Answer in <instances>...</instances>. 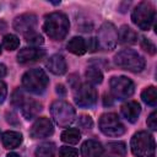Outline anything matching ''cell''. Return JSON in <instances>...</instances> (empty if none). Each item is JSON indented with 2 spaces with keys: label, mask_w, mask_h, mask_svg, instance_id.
<instances>
[{
  "label": "cell",
  "mask_w": 157,
  "mask_h": 157,
  "mask_svg": "<svg viewBox=\"0 0 157 157\" xmlns=\"http://www.w3.org/2000/svg\"><path fill=\"white\" fill-rule=\"evenodd\" d=\"M25 38H26V42H27V43H29V44H32V45H34V47H38V45L43 44V42H44L42 34H39V33L36 32V31H34V32H31V33H28V34H26Z\"/></svg>",
  "instance_id": "83f0119b"
},
{
  "label": "cell",
  "mask_w": 157,
  "mask_h": 157,
  "mask_svg": "<svg viewBox=\"0 0 157 157\" xmlns=\"http://www.w3.org/2000/svg\"><path fill=\"white\" fill-rule=\"evenodd\" d=\"M74 99H75V103L81 108H92L97 103L98 94L96 88L91 83L85 82L75 86Z\"/></svg>",
  "instance_id": "52a82bcc"
},
{
  "label": "cell",
  "mask_w": 157,
  "mask_h": 157,
  "mask_svg": "<svg viewBox=\"0 0 157 157\" xmlns=\"http://www.w3.org/2000/svg\"><path fill=\"white\" fill-rule=\"evenodd\" d=\"M6 96H7V87H6V83L0 80V103H2V102L5 101Z\"/></svg>",
  "instance_id": "836d02e7"
},
{
  "label": "cell",
  "mask_w": 157,
  "mask_h": 157,
  "mask_svg": "<svg viewBox=\"0 0 157 157\" xmlns=\"http://www.w3.org/2000/svg\"><path fill=\"white\" fill-rule=\"evenodd\" d=\"M110 92L117 99H126L135 92L134 82L126 76H113L109 81Z\"/></svg>",
  "instance_id": "9c48e42d"
},
{
  "label": "cell",
  "mask_w": 157,
  "mask_h": 157,
  "mask_svg": "<svg viewBox=\"0 0 157 157\" xmlns=\"http://www.w3.org/2000/svg\"><path fill=\"white\" fill-rule=\"evenodd\" d=\"M44 56H45V50L38 47L22 48L17 54V61L20 64H29V63L39 61Z\"/></svg>",
  "instance_id": "4fadbf2b"
},
{
  "label": "cell",
  "mask_w": 157,
  "mask_h": 157,
  "mask_svg": "<svg viewBox=\"0 0 157 157\" xmlns=\"http://www.w3.org/2000/svg\"><path fill=\"white\" fill-rule=\"evenodd\" d=\"M85 76H86V78H87V82L91 83L92 86H93V85H99V83H102V81H103V74H102L101 69L97 67V66H90V67L86 70Z\"/></svg>",
  "instance_id": "603a6c76"
},
{
  "label": "cell",
  "mask_w": 157,
  "mask_h": 157,
  "mask_svg": "<svg viewBox=\"0 0 157 157\" xmlns=\"http://www.w3.org/2000/svg\"><path fill=\"white\" fill-rule=\"evenodd\" d=\"M18 45H20V39H18L17 36L11 34V33L4 36V38H2V47L6 50H9V52L15 50V49L18 48Z\"/></svg>",
  "instance_id": "484cf974"
},
{
  "label": "cell",
  "mask_w": 157,
  "mask_h": 157,
  "mask_svg": "<svg viewBox=\"0 0 157 157\" xmlns=\"http://www.w3.org/2000/svg\"><path fill=\"white\" fill-rule=\"evenodd\" d=\"M77 123H78V126L85 129V130H90L92 129L93 126V120L90 115H86V114H81L77 119Z\"/></svg>",
  "instance_id": "f546056e"
},
{
  "label": "cell",
  "mask_w": 157,
  "mask_h": 157,
  "mask_svg": "<svg viewBox=\"0 0 157 157\" xmlns=\"http://www.w3.org/2000/svg\"><path fill=\"white\" fill-rule=\"evenodd\" d=\"M147 126L151 130H157V112L153 110L147 118Z\"/></svg>",
  "instance_id": "d6a6232c"
},
{
  "label": "cell",
  "mask_w": 157,
  "mask_h": 157,
  "mask_svg": "<svg viewBox=\"0 0 157 157\" xmlns=\"http://www.w3.org/2000/svg\"><path fill=\"white\" fill-rule=\"evenodd\" d=\"M118 39L121 44H135L137 42V33L129 26L124 25L118 31Z\"/></svg>",
  "instance_id": "d6986e66"
},
{
  "label": "cell",
  "mask_w": 157,
  "mask_h": 157,
  "mask_svg": "<svg viewBox=\"0 0 157 157\" xmlns=\"http://www.w3.org/2000/svg\"><path fill=\"white\" fill-rule=\"evenodd\" d=\"M6 120H7V123H10L12 125H18L20 124V121L17 119V115L15 113H12V112L6 113Z\"/></svg>",
  "instance_id": "e575fe53"
},
{
  "label": "cell",
  "mask_w": 157,
  "mask_h": 157,
  "mask_svg": "<svg viewBox=\"0 0 157 157\" xmlns=\"http://www.w3.org/2000/svg\"><path fill=\"white\" fill-rule=\"evenodd\" d=\"M99 48V44H98V40L97 38H88V40H86V50L90 52V53H93L96 52L97 49Z\"/></svg>",
  "instance_id": "1f68e13d"
},
{
  "label": "cell",
  "mask_w": 157,
  "mask_h": 157,
  "mask_svg": "<svg viewBox=\"0 0 157 157\" xmlns=\"http://www.w3.org/2000/svg\"><path fill=\"white\" fill-rule=\"evenodd\" d=\"M80 139H81V132L78 131V129L69 128L61 132V141L67 145H76L78 144Z\"/></svg>",
  "instance_id": "44dd1931"
},
{
  "label": "cell",
  "mask_w": 157,
  "mask_h": 157,
  "mask_svg": "<svg viewBox=\"0 0 157 157\" xmlns=\"http://www.w3.org/2000/svg\"><path fill=\"white\" fill-rule=\"evenodd\" d=\"M67 50L75 55H83L87 50H86V40L82 37H72L67 45H66Z\"/></svg>",
  "instance_id": "ffe728a7"
},
{
  "label": "cell",
  "mask_w": 157,
  "mask_h": 157,
  "mask_svg": "<svg viewBox=\"0 0 157 157\" xmlns=\"http://www.w3.org/2000/svg\"><path fill=\"white\" fill-rule=\"evenodd\" d=\"M26 101H27V97H26L25 92L21 88H16L12 92V94H11V103H12V105H15L17 108H21L25 104Z\"/></svg>",
  "instance_id": "4316f807"
},
{
  "label": "cell",
  "mask_w": 157,
  "mask_h": 157,
  "mask_svg": "<svg viewBox=\"0 0 157 157\" xmlns=\"http://www.w3.org/2000/svg\"><path fill=\"white\" fill-rule=\"evenodd\" d=\"M55 144L54 142H43L37 146L34 155L36 157H54L55 156Z\"/></svg>",
  "instance_id": "7402d4cb"
},
{
  "label": "cell",
  "mask_w": 157,
  "mask_h": 157,
  "mask_svg": "<svg viewBox=\"0 0 157 157\" xmlns=\"http://www.w3.org/2000/svg\"><path fill=\"white\" fill-rule=\"evenodd\" d=\"M130 148L135 157H155L156 144L153 136L145 130L137 131L132 135Z\"/></svg>",
  "instance_id": "7a4b0ae2"
},
{
  "label": "cell",
  "mask_w": 157,
  "mask_h": 157,
  "mask_svg": "<svg viewBox=\"0 0 157 157\" xmlns=\"http://www.w3.org/2000/svg\"><path fill=\"white\" fill-rule=\"evenodd\" d=\"M108 151L114 157H125L126 156V145L123 141H110L107 145Z\"/></svg>",
  "instance_id": "d4e9b609"
},
{
  "label": "cell",
  "mask_w": 157,
  "mask_h": 157,
  "mask_svg": "<svg viewBox=\"0 0 157 157\" xmlns=\"http://www.w3.org/2000/svg\"><path fill=\"white\" fill-rule=\"evenodd\" d=\"M140 45H141V48H142L145 52H147L148 54H151V55H155V54H156V45H155L150 39H147L146 37H141V39H140Z\"/></svg>",
  "instance_id": "f1b7e54d"
},
{
  "label": "cell",
  "mask_w": 157,
  "mask_h": 157,
  "mask_svg": "<svg viewBox=\"0 0 157 157\" xmlns=\"http://www.w3.org/2000/svg\"><path fill=\"white\" fill-rule=\"evenodd\" d=\"M56 93H58V94L60 93L61 96H64V94H65V88H64V86H63V85H58V86H56Z\"/></svg>",
  "instance_id": "8d00e7d4"
},
{
  "label": "cell",
  "mask_w": 157,
  "mask_h": 157,
  "mask_svg": "<svg viewBox=\"0 0 157 157\" xmlns=\"http://www.w3.org/2000/svg\"><path fill=\"white\" fill-rule=\"evenodd\" d=\"M103 152H104V148L102 144L93 139L86 140L81 146L82 157H101Z\"/></svg>",
  "instance_id": "2e32d148"
},
{
  "label": "cell",
  "mask_w": 157,
  "mask_h": 157,
  "mask_svg": "<svg viewBox=\"0 0 157 157\" xmlns=\"http://www.w3.org/2000/svg\"><path fill=\"white\" fill-rule=\"evenodd\" d=\"M45 66L47 69L54 74V75H64L67 70V65H66V60L63 55L60 54H54L52 56L48 58V60L45 61Z\"/></svg>",
  "instance_id": "5bb4252c"
},
{
  "label": "cell",
  "mask_w": 157,
  "mask_h": 157,
  "mask_svg": "<svg viewBox=\"0 0 157 157\" xmlns=\"http://www.w3.org/2000/svg\"><path fill=\"white\" fill-rule=\"evenodd\" d=\"M141 98L142 101L151 107H156L157 104V91L155 86H148L141 92Z\"/></svg>",
  "instance_id": "cb8c5ba5"
},
{
  "label": "cell",
  "mask_w": 157,
  "mask_h": 157,
  "mask_svg": "<svg viewBox=\"0 0 157 157\" xmlns=\"http://www.w3.org/2000/svg\"><path fill=\"white\" fill-rule=\"evenodd\" d=\"M7 157H20V155H17V153H15V152H10V153L7 155Z\"/></svg>",
  "instance_id": "f35d334b"
},
{
  "label": "cell",
  "mask_w": 157,
  "mask_h": 157,
  "mask_svg": "<svg viewBox=\"0 0 157 157\" xmlns=\"http://www.w3.org/2000/svg\"><path fill=\"white\" fill-rule=\"evenodd\" d=\"M120 112H121V115L131 124L136 123L139 117H140V113H141V107L139 104V102L136 101H128L126 103H124L120 108Z\"/></svg>",
  "instance_id": "9a60e30c"
},
{
  "label": "cell",
  "mask_w": 157,
  "mask_h": 157,
  "mask_svg": "<svg viewBox=\"0 0 157 157\" xmlns=\"http://www.w3.org/2000/svg\"><path fill=\"white\" fill-rule=\"evenodd\" d=\"M6 72H7L6 66H5L2 63H0V77H4V76L6 75Z\"/></svg>",
  "instance_id": "d590c367"
},
{
  "label": "cell",
  "mask_w": 157,
  "mask_h": 157,
  "mask_svg": "<svg viewBox=\"0 0 157 157\" xmlns=\"http://www.w3.org/2000/svg\"><path fill=\"white\" fill-rule=\"evenodd\" d=\"M99 130L107 136H120L125 132V126L115 113H104L98 121Z\"/></svg>",
  "instance_id": "ba28073f"
},
{
  "label": "cell",
  "mask_w": 157,
  "mask_h": 157,
  "mask_svg": "<svg viewBox=\"0 0 157 157\" xmlns=\"http://www.w3.org/2000/svg\"><path fill=\"white\" fill-rule=\"evenodd\" d=\"M114 64L121 69L130 72H141L145 69V59L132 49H123L114 56Z\"/></svg>",
  "instance_id": "3957f363"
},
{
  "label": "cell",
  "mask_w": 157,
  "mask_h": 157,
  "mask_svg": "<svg viewBox=\"0 0 157 157\" xmlns=\"http://www.w3.org/2000/svg\"><path fill=\"white\" fill-rule=\"evenodd\" d=\"M37 23H38L37 16L32 12H26V13H22L20 16H17L13 20L12 26H13L15 31L26 36L31 32H34V29L37 27Z\"/></svg>",
  "instance_id": "8fae6325"
},
{
  "label": "cell",
  "mask_w": 157,
  "mask_h": 157,
  "mask_svg": "<svg viewBox=\"0 0 157 157\" xmlns=\"http://www.w3.org/2000/svg\"><path fill=\"white\" fill-rule=\"evenodd\" d=\"M49 83L48 75L43 69L36 67L26 71L22 76V86L31 93L42 94L45 92Z\"/></svg>",
  "instance_id": "277c9868"
},
{
  "label": "cell",
  "mask_w": 157,
  "mask_h": 157,
  "mask_svg": "<svg viewBox=\"0 0 157 157\" xmlns=\"http://www.w3.org/2000/svg\"><path fill=\"white\" fill-rule=\"evenodd\" d=\"M98 44L103 50H112L118 43V31L110 22H104L98 29Z\"/></svg>",
  "instance_id": "30bf717a"
},
{
  "label": "cell",
  "mask_w": 157,
  "mask_h": 157,
  "mask_svg": "<svg viewBox=\"0 0 157 157\" xmlns=\"http://www.w3.org/2000/svg\"><path fill=\"white\" fill-rule=\"evenodd\" d=\"M43 109V105L40 102L38 101H34V99H27L25 102V104L21 107V110H22V115L27 119V120H31L33 118H36Z\"/></svg>",
  "instance_id": "ac0fdd59"
},
{
  "label": "cell",
  "mask_w": 157,
  "mask_h": 157,
  "mask_svg": "<svg viewBox=\"0 0 157 157\" xmlns=\"http://www.w3.org/2000/svg\"><path fill=\"white\" fill-rule=\"evenodd\" d=\"M59 157H78V152L74 147L63 146L59 150Z\"/></svg>",
  "instance_id": "4dcf8cb0"
},
{
  "label": "cell",
  "mask_w": 157,
  "mask_h": 157,
  "mask_svg": "<svg viewBox=\"0 0 157 157\" xmlns=\"http://www.w3.org/2000/svg\"><path fill=\"white\" fill-rule=\"evenodd\" d=\"M53 132H54L53 123L45 117L38 118L33 123V125L29 130V135L32 139H44V137L53 135Z\"/></svg>",
  "instance_id": "7c38bea8"
},
{
  "label": "cell",
  "mask_w": 157,
  "mask_h": 157,
  "mask_svg": "<svg viewBox=\"0 0 157 157\" xmlns=\"http://www.w3.org/2000/svg\"><path fill=\"white\" fill-rule=\"evenodd\" d=\"M0 54H1V47H0Z\"/></svg>",
  "instance_id": "ab89813d"
},
{
  "label": "cell",
  "mask_w": 157,
  "mask_h": 157,
  "mask_svg": "<svg viewBox=\"0 0 157 157\" xmlns=\"http://www.w3.org/2000/svg\"><path fill=\"white\" fill-rule=\"evenodd\" d=\"M69 28H70L69 18L65 13L60 11L50 12L44 17L43 29L47 33V36L53 40H63L67 36Z\"/></svg>",
  "instance_id": "6da1fadb"
},
{
  "label": "cell",
  "mask_w": 157,
  "mask_h": 157,
  "mask_svg": "<svg viewBox=\"0 0 157 157\" xmlns=\"http://www.w3.org/2000/svg\"><path fill=\"white\" fill-rule=\"evenodd\" d=\"M113 104V99L110 96H104V105H112Z\"/></svg>",
  "instance_id": "74e56055"
},
{
  "label": "cell",
  "mask_w": 157,
  "mask_h": 157,
  "mask_svg": "<svg viewBox=\"0 0 157 157\" xmlns=\"http://www.w3.org/2000/svg\"><path fill=\"white\" fill-rule=\"evenodd\" d=\"M22 140H23L22 134L18 131H13V130H7V131L2 132V135H1L2 145H4V147H6L9 150L18 147L22 144Z\"/></svg>",
  "instance_id": "e0dca14e"
},
{
  "label": "cell",
  "mask_w": 157,
  "mask_h": 157,
  "mask_svg": "<svg viewBox=\"0 0 157 157\" xmlns=\"http://www.w3.org/2000/svg\"><path fill=\"white\" fill-rule=\"evenodd\" d=\"M50 114L55 124L61 128L69 126L75 121V118H76V112L72 108V105L66 101H61V99H58L52 103Z\"/></svg>",
  "instance_id": "8992f818"
},
{
  "label": "cell",
  "mask_w": 157,
  "mask_h": 157,
  "mask_svg": "<svg viewBox=\"0 0 157 157\" xmlns=\"http://www.w3.org/2000/svg\"><path fill=\"white\" fill-rule=\"evenodd\" d=\"M155 7L150 1H141L139 2L132 12H131V21L142 31H148L155 21Z\"/></svg>",
  "instance_id": "5b68a950"
}]
</instances>
